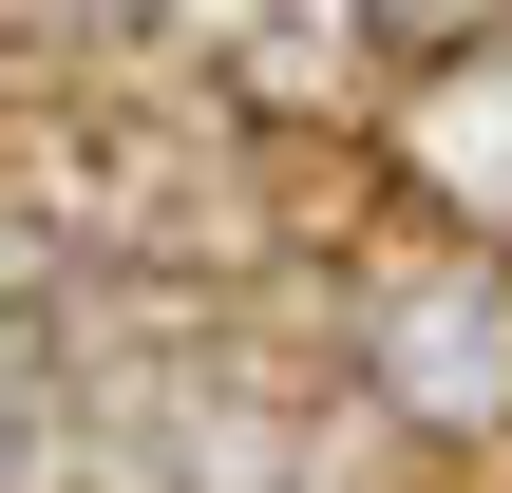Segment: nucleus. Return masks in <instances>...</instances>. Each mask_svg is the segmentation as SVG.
Returning <instances> with one entry per match:
<instances>
[{
    "label": "nucleus",
    "mask_w": 512,
    "mask_h": 493,
    "mask_svg": "<svg viewBox=\"0 0 512 493\" xmlns=\"http://www.w3.org/2000/svg\"><path fill=\"white\" fill-rule=\"evenodd\" d=\"M0 19H38V0H0Z\"/></svg>",
    "instance_id": "nucleus-1"
}]
</instances>
